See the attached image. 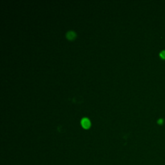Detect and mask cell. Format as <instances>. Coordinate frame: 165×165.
Instances as JSON below:
<instances>
[{"mask_svg":"<svg viewBox=\"0 0 165 165\" xmlns=\"http://www.w3.org/2000/svg\"><path fill=\"white\" fill-rule=\"evenodd\" d=\"M157 122H158V123H159V124H160V125H161V124H163V120L162 119H159V120H158V121H157Z\"/></svg>","mask_w":165,"mask_h":165,"instance_id":"cell-4","label":"cell"},{"mask_svg":"<svg viewBox=\"0 0 165 165\" xmlns=\"http://www.w3.org/2000/svg\"><path fill=\"white\" fill-rule=\"evenodd\" d=\"M66 36L68 39H69V40H73L76 36V34L75 32L72 31H70L69 32H67L66 34Z\"/></svg>","mask_w":165,"mask_h":165,"instance_id":"cell-2","label":"cell"},{"mask_svg":"<svg viewBox=\"0 0 165 165\" xmlns=\"http://www.w3.org/2000/svg\"><path fill=\"white\" fill-rule=\"evenodd\" d=\"M160 57H161L163 60L165 59V50H163L160 53Z\"/></svg>","mask_w":165,"mask_h":165,"instance_id":"cell-3","label":"cell"},{"mask_svg":"<svg viewBox=\"0 0 165 165\" xmlns=\"http://www.w3.org/2000/svg\"><path fill=\"white\" fill-rule=\"evenodd\" d=\"M81 123L82 127H83L85 128H88L90 125V122L89 119L86 118H82L81 121Z\"/></svg>","mask_w":165,"mask_h":165,"instance_id":"cell-1","label":"cell"}]
</instances>
